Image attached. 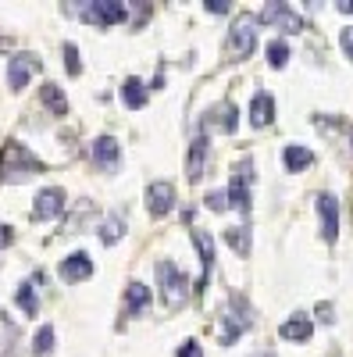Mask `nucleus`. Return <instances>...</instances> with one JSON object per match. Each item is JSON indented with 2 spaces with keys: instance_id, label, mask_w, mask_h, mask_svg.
<instances>
[{
  "instance_id": "1",
  "label": "nucleus",
  "mask_w": 353,
  "mask_h": 357,
  "mask_svg": "<svg viewBox=\"0 0 353 357\" xmlns=\"http://www.w3.org/2000/svg\"><path fill=\"white\" fill-rule=\"evenodd\" d=\"M40 172H43V161L25 143L8 139L0 146V183H25V178H33Z\"/></svg>"
},
{
  "instance_id": "2",
  "label": "nucleus",
  "mask_w": 353,
  "mask_h": 357,
  "mask_svg": "<svg viewBox=\"0 0 353 357\" xmlns=\"http://www.w3.org/2000/svg\"><path fill=\"white\" fill-rule=\"evenodd\" d=\"M157 279H161V296H164V304H168L171 311H179V307L186 304V296H189L186 275H182L171 261H157Z\"/></svg>"
},
{
  "instance_id": "3",
  "label": "nucleus",
  "mask_w": 353,
  "mask_h": 357,
  "mask_svg": "<svg viewBox=\"0 0 353 357\" xmlns=\"http://www.w3.org/2000/svg\"><path fill=\"white\" fill-rule=\"evenodd\" d=\"M257 47V22L253 18H240L232 29H228V57H235V61H243V57H250Z\"/></svg>"
},
{
  "instance_id": "4",
  "label": "nucleus",
  "mask_w": 353,
  "mask_h": 357,
  "mask_svg": "<svg viewBox=\"0 0 353 357\" xmlns=\"http://www.w3.org/2000/svg\"><path fill=\"white\" fill-rule=\"evenodd\" d=\"M82 22H90V25H118V22H125V15H129V8L122 4V0H90L82 11Z\"/></svg>"
},
{
  "instance_id": "5",
  "label": "nucleus",
  "mask_w": 353,
  "mask_h": 357,
  "mask_svg": "<svg viewBox=\"0 0 353 357\" xmlns=\"http://www.w3.org/2000/svg\"><path fill=\"white\" fill-rule=\"evenodd\" d=\"M260 22L282 29V33H300V29H304V18L292 11L289 4H282V0H268V4L260 8Z\"/></svg>"
},
{
  "instance_id": "6",
  "label": "nucleus",
  "mask_w": 353,
  "mask_h": 357,
  "mask_svg": "<svg viewBox=\"0 0 353 357\" xmlns=\"http://www.w3.org/2000/svg\"><path fill=\"white\" fill-rule=\"evenodd\" d=\"M221 333H218V340L221 343H232L235 336H243L246 329H250V314H246V304L240 301V296H232L228 301V311L221 314Z\"/></svg>"
},
{
  "instance_id": "7",
  "label": "nucleus",
  "mask_w": 353,
  "mask_h": 357,
  "mask_svg": "<svg viewBox=\"0 0 353 357\" xmlns=\"http://www.w3.org/2000/svg\"><path fill=\"white\" fill-rule=\"evenodd\" d=\"M250 178H253V165L243 161L235 165V175H232V186H228V207H240V211L246 215L250 211Z\"/></svg>"
},
{
  "instance_id": "8",
  "label": "nucleus",
  "mask_w": 353,
  "mask_h": 357,
  "mask_svg": "<svg viewBox=\"0 0 353 357\" xmlns=\"http://www.w3.org/2000/svg\"><path fill=\"white\" fill-rule=\"evenodd\" d=\"M40 68H43V61H40L36 54H15L11 61H8V86L11 89H25L29 79H33Z\"/></svg>"
},
{
  "instance_id": "9",
  "label": "nucleus",
  "mask_w": 353,
  "mask_h": 357,
  "mask_svg": "<svg viewBox=\"0 0 353 357\" xmlns=\"http://www.w3.org/2000/svg\"><path fill=\"white\" fill-rule=\"evenodd\" d=\"M317 218H321V236H325V243H336V236H339V204H336L332 193L317 197Z\"/></svg>"
},
{
  "instance_id": "10",
  "label": "nucleus",
  "mask_w": 353,
  "mask_h": 357,
  "mask_svg": "<svg viewBox=\"0 0 353 357\" xmlns=\"http://www.w3.org/2000/svg\"><path fill=\"white\" fill-rule=\"evenodd\" d=\"M61 211H65V190H57V186L40 190V197L33 204V218L36 222H50V218H57Z\"/></svg>"
},
{
  "instance_id": "11",
  "label": "nucleus",
  "mask_w": 353,
  "mask_h": 357,
  "mask_svg": "<svg viewBox=\"0 0 353 357\" xmlns=\"http://www.w3.org/2000/svg\"><path fill=\"white\" fill-rule=\"evenodd\" d=\"M57 275H61L65 282H86V279L93 275V261H90V254H82V250L68 254V257L61 261V268H57Z\"/></svg>"
},
{
  "instance_id": "12",
  "label": "nucleus",
  "mask_w": 353,
  "mask_h": 357,
  "mask_svg": "<svg viewBox=\"0 0 353 357\" xmlns=\"http://www.w3.org/2000/svg\"><path fill=\"white\" fill-rule=\"evenodd\" d=\"M146 207H150L154 218H164L175 207V186L171 183H150L146 186Z\"/></svg>"
},
{
  "instance_id": "13",
  "label": "nucleus",
  "mask_w": 353,
  "mask_h": 357,
  "mask_svg": "<svg viewBox=\"0 0 353 357\" xmlns=\"http://www.w3.org/2000/svg\"><path fill=\"white\" fill-rule=\"evenodd\" d=\"M90 154H93V165H97V168L114 172V168H118V158H122V146H118L114 136H100V139H93Z\"/></svg>"
},
{
  "instance_id": "14",
  "label": "nucleus",
  "mask_w": 353,
  "mask_h": 357,
  "mask_svg": "<svg viewBox=\"0 0 353 357\" xmlns=\"http://www.w3.org/2000/svg\"><path fill=\"white\" fill-rule=\"evenodd\" d=\"M193 243H196V250H200V282H196V289L203 293L207 289V275H211V268H214V240L203 229H193Z\"/></svg>"
},
{
  "instance_id": "15",
  "label": "nucleus",
  "mask_w": 353,
  "mask_h": 357,
  "mask_svg": "<svg viewBox=\"0 0 353 357\" xmlns=\"http://www.w3.org/2000/svg\"><path fill=\"white\" fill-rule=\"evenodd\" d=\"M207 151H211V143H207V136H193V143H189V161H186V172H189V178L196 183V178L207 172Z\"/></svg>"
},
{
  "instance_id": "16",
  "label": "nucleus",
  "mask_w": 353,
  "mask_h": 357,
  "mask_svg": "<svg viewBox=\"0 0 353 357\" xmlns=\"http://www.w3.org/2000/svg\"><path fill=\"white\" fill-rule=\"evenodd\" d=\"M272 118H275V100L260 89V93H253V100H250V126L253 129H264Z\"/></svg>"
},
{
  "instance_id": "17",
  "label": "nucleus",
  "mask_w": 353,
  "mask_h": 357,
  "mask_svg": "<svg viewBox=\"0 0 353 357\" xmlns=\"http://www.w3.org/2000/svg\"><path fill=\"white\" fill-rule=\"evenodd\" d=\"M279 333H282V340H289V343H307L311 333H314V325H311L307 314H292L289 321H282Z\"/></svg>"
},
{
  "instance_id": "18",
  "label": "nucleus",
  "mask_w": 353,
  "mask_h": 357,
  "mask_svg": "<svg viewBox=\"0 0 353 357\" xmlns=\"http://www.w3.org/2000/svg\"><path fill=\"white\" fill-rule=\"evenodd\" d=\"M207 126H211V129H221V132H232L235 126H240V114H235L232 104H214V107L207 111Z\"/></svg>"
},
{
  "instance_id": "19",
  "label": "nucleus",
  "mask_w": 353,
  "mask_h": 357,
  "mask_svg": "<svg viewBox=\"0 0 353 357\" xmlns=\"http://www.w3.org/2000/svg\"><path fill=\"white\" fill-rule=\"evenodd\" d=\"M36 282H43V275H33L29 282H22V289H18V307L25 311V314H40V301H36Z\"/></svg>"
},
{
  "instance_id": "20",
  "label": "nucleus",
  "mask_w": 353,
  "mask_h": 357,
  "mask_svg": "<svg viewBox=\"0 0 353 357\" xmlns=\"http://www.w3.org/2000/svg\"><path fill=\"white\" fill-rule=\"evenodd\" d=\"M146 304H150V289H146L143 282H129V289H125V314H139Z\"/></svg>"
},
{
  "instance_id": "21",
  "label": "nucleus",
  "mask_w": 353,
  "mask_h": 357,
  "mask_svg": "<svg viewBox=\"0 0 353 357\" xmlns=\"http://www.w3.org/2000/svg\"><path fill=\"white\" fill-rule=\"evenodd\" d=\"M40 100H43L54 114H68V97H65L54 82H43V86H40Z\"/></svg>"
},
{
  "instance_id": "22",
  "label": "nucleus",
  "mask_w": 353,
  "mask_h": 357,
  "mask_svg": "<svg viewBox=\"0 0 353 357\" xmlns=\"http://www.w3.org/2000/svg\"><path fill=\"white\" fill-rule=\"evenodd\" d=\"M282 161H285L289 172H304V168L314 165V154L307 151V146H285V151H282Z\"/></svg>"
},
{
  "instance_id": "23",
  "label": "nucleus",
  "mask_w": 353,
  "mask_h": 357,
  "mask_svg": "<svg viewBox=\"0 0 353 357\" xmlns=\"http://www.w3.org/2000/svg\"><path fill=\"white\" fill-rule=\"evenodd\" d=\"M122 100H125V107L139 111V107L146 104V86H143L139 79H125V82H122Z\"/></svg>"
},
{
  "instance_id": "24",
  "label": "nucleus",
  "mask_w": 353,
  "mask_h": 357,
  "mask_svg": "<svg viewBox=\"0 0 353 357\" xmlns=\"http://www.w3.org/2000/svg\"><path fill=\"white\" fill-rule=\"evenodd\" d=\"M122 236H125V218H122V215H111V218L104 222V229H100V240H104L107 247H114Z\"/></svg>"
},
{
  "instance_id": "25",
  "label": "nucleus",
  "mask_w": 353,
  "mask_h": 357,
  "mask_svg": "<svg viewBox=\"0 0 353 357\" xmlns=\"http://www.w3.org/2000/svg\"><path fill=\"white\" fill-rule=\"evenodd\" d=\"M225 240H228V247H232L235 254H243V257L250 254V229H246V225H243V229H240V225L228 229V232H225Z\"/></svg>"
},
{
  "instance_id": "26",
  "label": "nucleus",
  "mask_w": 353,
  "mask_h": 357,
  "mask_svg": "<svg viewBox=\"0 0 353 357\" xmlns=\"http://www.w3.org/2000/svg\"><path fill=\"white\" fill-rule=\"evenodd\" d=\"M285 61H289L285 40H272V43H268V65H272V68H285Z\"/></svg>"
},
{
  "instance_id": "27",
  "label": "nucleus",
  "mask_w": 353,
  "mask_h": 357,
  "mask_svg": "<svg viewBox=\"0 0 353 357\" xmlns=\"http://www.w3.org/2000/svg\"><path fill=\"white\" fill-rule=\"evenodd\" d=\"M50 350H54V325H43V329L36 333V340H33V354L43 357V354H50Z\"/></svg>"
},
{
  "instance_id": "28",
  "label": "nucleus",
  "mask_w": 353,
  "mask_h": 357,
  "mask_svg": "<svg viewBox=\"0 0 353 357\" xmlns=\"http://www.w3.org/2000/svg\"><path fill=\"white\" fill-rule=\"evenodd\" d=\"M65 68H68V75H79V72H82V65H79V47H75V43H65Z\"/></svg>"
},
{
  "instance_id": "29",
  "label": "nucleus",
  "mask_w": 353,
  "mask_h": 357,
  "mask_svg": "<svg viewBox=\"0 0 353 357\" xmlns=\"http://www.w3.org/2000/svg\"><path fill=\"white\" fill-rule=\"evenodd\" d=\"M179 357H203V350H200L196 340H186V343L179 347Z\"/></svg>"
},
{
  "instance_id": "30",
  "label": "nucleus",
  "mask_w": 353,
  "mask_h": 357,
  "mask_svg": "<svg viewBox=\"0 0 353 357\" xmlns=\"http://www.w3.org/2000/svg\"><path fill=\"white\" fill-rule=\"evenodd\" d=\"M207 207H211V211H225L228 197H225V193H211V197H207Z\"/></svg>"
},
{
  "instance_id": "31",
  "label": "nucleus",
  "mask_w": 353,
  "mask_h": 357,
  "mask_svg": "<svg viewBox=\"0 0 353 357\" xmlns=\"http://www.w3.org/2000/svg\"><path fill=\"white\" fill-rule=\"evenodd\" d=\"M339 43H343L346 57H350V61H353V25H350V29H343V36H339Z\"/></svg>"
},
{
  "instance_id": "32",
  "label": "nucleus",
  "mask_w": 353,
  "mask_h": 357,
  "mask_svg": "<svg viewBox=\"0 0 353 357\" xmlns=\"http://www.w3.org/2000/svg\"><path fill=\"white\" fill-rule=\"evenodd\" d=\"M11 240H15L11 225H0V247H11Z\"/></svg>"
},
{
  "instance_id": "33",
  "label": "nucleus",
  "mask_w": 353,
  "mask_h": 357,
  "mask_svg": "<svg viewBox=\"0 0 353 357\" xmlns=\"http://www.w3.org/2000/svg\"><path fill=\"white\" fill-rule=\"evenodd\" d=\"M317 318L321 321H332L336 314H332V304H317Z\"/></svg>"
},
{
  "instance_id": "34",
  "label": "nucleus",
  "mask_w": 353,
  "mask_h": 357,
  "mask_svg": "<svg viewBox=\"0 0 353 357\" xmlns=\"http://www.w3.org/2000/svg\"><path fill=\"white\" fill-rule=\"evenodd\" d=\"M207 11H214V15H228V4H221V0H207Z\"/></svg>"
},
{
  "instance_id": "35",
  "label": "nucleus",
  "mask_w": 353,
  "mask_h": 357,
  "mask_svg": "<svg viewBox=\"0 0 353 357\" xmlns=\"http://www.w3.org/2000/svg\"><path fill=\"white\" fill-rule=\"evenodd\" d=\"M339 11H346V15H353V4H350V0H339Z\"/></svg>"
},
{
  "instance_id": "36",
  "label": "nucleus",
  "mask_w": 353,
  "mask_h": 357,
  "mask_svg": "<svg viewBox=\"0 0 353 357\" xmlns=\"http://www.w3.org/2000/svg\"><path fill=\"white\" fill-rule=\"evenodd\" d=\"M0 47H4V50H8V47H11V40H4V36H0Z\"/></svg>"
}]
</instances>
